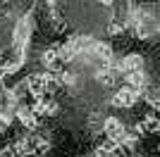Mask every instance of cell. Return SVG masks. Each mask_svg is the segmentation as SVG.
I'll return each mask as SVG.
<instances>
[{
  "label": "cell",
  "mask_w": 160,
  "mask_h": 157,
  "mask_svg": "<svg viewBox=\"0 0 160 157\" xmlns=\"http://www.w3.org/2000/svg\"><path fill=\"white\" fill-rule=\"evenodd\" d=\"M103 133H105V138H112V140L120 143L122 136L127 133V126H124V121L117 119V117H105L103 119Z\"/></svg>",
  "instance_id": "1"
},
{
  "label": "cell",
  "mask_w": 160,
  "mask_h": 157,
  "mask_svg": "<svg viewBox=\"0 0 160 157\" xmlns=\"http://www.w3.org/2000/svg\"><path fill=\"white\" fill-rule=\"evenodd\" d=\"M136 100H139V93L132 91L129 86L120 88V91L112 95V105H115V107H120V110H132L134 105H136Z\"/></svg>",
  "instance_id": "2"
},
{
  "label": "cell",
  "mask_w": 160,
  "mask_h": 157,
  "mask_svg": "<svg viewBox=\"0 0 160 157\" xmlns=\"http://www.w3.org/2000/svg\"><path fill=\"white\" fill-rule=\"evenodd\" d=\"M24 88H27V93H31L33 98H41L43 93H46V74H29L27 81H24Z\"/></svg>",
  "instance_id": "3"
},
{
  "label": "cell",
  "mask_w": 160,
  "mask_h": 157,
  "mask_svg": "<svg viewBox=\"0 0 160 157\" xmlns=\"http://www.w3.org/2000/svg\"><path fill=\"white\" fill-rule=\"evenodd\" d=\"M117 76H120V69H115L110 64H103L100 69H96V81H98L103 88H112L117 83Z\"/></svg>",
  "instance_id": "4"
},
{
  "label": "cell",
  "mask_w": 160,
  "mask_h": 157,
  "mask_svg": "<svg viewBox=\"0 0 160 157\" xmlns=\"http://www.w3.org/2000/svg\"><path fill=\"white\" fill-rule=\"evenodd\" d=\"M14 117H17V121H19L24 129H29V131H36V129H38V117L33 114L31 107H24V105H19V107L14 110Z\"/></svg>",
  "instance_id": "5"
},
{
  "label": "cell",
  "mask_w": 160,
  "mask_h": 157,
  "mask_svg": "<svg viewBox=\"0 0 160 157\" xmlns=\"http://www.w3.org/2000/svg\"><path fill=\"white\" fill-rule=\"evenodd\" d=\"M143 69V55L139 52H129L120 59V72L122 74H132V72H141Z\"/></svg>",
  "instance_id": "6"
},
{
  "label": "cell",
  "mask_w": 160,
  "mask_h": 157,
  "mask_svg": "<svg viewBox=\"0 0 160 157\" xmlns=\"http://www.w3.org/2000/svg\"><path fill=\"white\" fill-rule=\"evenodd\" d=\"M41 64L46 67L48 72H60V67H62V59H60V55H58V50L55 48H48V50H43L41 52Z\"/></svg>",
  "instance_id": "7"
},
{
  "label": "cell",
  "mask_w": 160,
  "mask_h": 157,
  "mask_svg": "<svg viewBox=\"0 0 160 157\" xmlns=\"http://www.w3.org/2000/svg\"><path fill=\"white\" fill-rule=\"evenodd\" d=\"M124 78H127V86L132 88V91H136V93H146V88H148V76L143 74V69H141V72L124 74Z\"/></svg>",
  "instance_id": "8"
},
{
  "label": "cell",
  "mask_w": 160,
  "mask_h": 157,
  "mask_svg": "<svg viewBox=\"0 0 160 157\" xmlns=\"http://www.w3.org/2000/svg\"><path fill=\"white\" fill-rule=\"evenodd\" d=\"M91 55H93L96 59H100V62H103V64H108V62H112V45H110V43H103V40H98V43H96V48H93V52H91Z\"/></svg>",
  "instance_id": "9"
},
{
  "label": "cell",
  "mask_w": 160,
  "mask_h": 157,
  "mask_svg": "<svg viewBox=\"0 0 160 157\" xmlns=\"http://www.w3.org/2000/svg\"><path fill=\"white\" fill-rule=\"evenodd\" d=\"M31 29H33L31 17H22L19 24H17V31H14V38H17V43H24V40L31 36Z\"/></svg>",
  "instance_id": "10"
},
{
  "label": "cell",
  "mask_w": 160,
  "mask_h": 157,
  "mask_svg": "<svg viewBox=\"0 0 160 157\" xmlns=\"http://www.w3.org/2000/svg\"><path fill=\"white\" fill-rule=\"evenodd\" d=\"M58 55H60L62 62H72V59L79 55V48H77V38H72V40H67L65 45H60V48H58Z\"/></svg>",
  "instance_id": "11"
},
{
  "label": "cell",
  "mask_w": 160,
  "mask_h": 157,
  "mask_svg": "<svg viewBox=\"0 0 160 157\" xmlns=\"http://www.w3.org/2000/svg\"><path fill=\"white\" fill-rule=\"evenodd\" d=\"M141 124H143L146 133H160V117H155V114H148Z\"/></svg>",
  "instance_id": "12"
},
{
  "label": "cell",
  "mask_w": 160,
  "mask_h": 157,
  "mask_svg": "<svg viewBox=\"0 0 160 157\" xmlns=\"http://www.w3.org/2000/svg\"><path fill=\"white\" fill-rule=\"evenodd\" d=\"M10 126H12V112H10V110H7V112H0V136H2Z\"/></svg>",
  "instance_id": "13"
},
{
  "label": "cell",
  "mask_w": 160,
  "mask_h": 157,
  "mask_svg": "<svg viewBox=\"0 0 160 157\" xmlns=\"http://www.w3.org/2000/svg\"><path fill=\"white\" fill-rule=\"evenodd\" d=\"M46 105H48V100H43V98H36V102L31 105L33 114H36V117H46Z\"/></svg>",
  "instance_id": "14"
},
{
  "label": "cell",
  "mask_w": 160,
  "mask_h": 157,
  "mask_svg": "<svg viewBox=\"0 0 160 157\" xmlns=\"http://www.w3.org/2000/svg\"><path fill=\"white\" fill-rule=\"evenodd\" d=\"M122 31H124V21H117V19H112L110 24H108V33H110V36H120Z\"/></svg>",
  "instance_id": "15"
},
{
  "label": "cell",
  "mask_w": 160,
  "mask_h": 157,
  "mask_svg": "<svg viewBox=\"0 0 160 157\" xmlns=\"http://www.w3.org/2000/svg\"><path fill=\"white\" fill-rule=\"evenodd\" d=\"M60 81H62L65 86H74V83H77V74H72V72H62V74H60Z\"/></svg>",
  "instance_id": "16"
},
{
  "label": "cell",
  "mask_w": 160,
  "mask_h": 157,
  "mask_svg": "<svg viewBox=\"0 0 160 157\" xmlns=\"http://www.w3.org/2000/svg\"><path fill=\"white\" fill-rule=\"evenodd\" d=\"M58 102L55 100H48V105H46V117H53V114H58Z\"/></svg>",
  "instance_id": "17"
},
{
  "label": "cell",
  "mask_w": 160,
  "mask_h": 157,
  "mask_svg": "<svg viewBox=\"0 0 160 157\" xmlns=\"http://www.w3.org/2000/svg\"><path fill=\"white\" fill-rule=\"evenodd\" d=\"M98 2H100V5H105V7H110V5L115 2V0H98Z\"/></svg>",
  "instance_id": "18"
},
{
  "label": "cell",
  "mask_w": 160,
  "mask_h": 157,
  "mask_svg": "<svg viewBox=\"0 0 160 157\" xmlns=\"http://www.w3.org/2000/svg\"><path fill=\"white\" fill-rule=\"evenodd\" d=\"M0 157H7V155H0Z\"/></svg>",
  "instance_id": "19"
}]
</instances>
